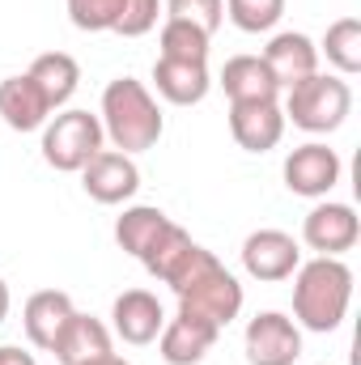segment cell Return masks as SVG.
Listing matches in <instances>:
<instances>
[{
  "instance_id": "28",
  "label": "cell",
  "mask_w": 361,
  "mask_h": 365,
  "mask_svg": "<svg viewBox=\"0 0 361 365\" xmlns=\"http://www.w3.org/2000/svg\"><path fill=\"white\" fill-rule=\"evenodd\" d=\"M158 17H162V0H123L119 21H115V34L141 38V34H149L158 26Z\"/></svg>"
},
{
  "instance_id": "30",
  "label": "cell",
  "mask_w": 361,
  "mask_h": 365,
  "mask_svg": "<svg viewBox=\"0 0 361 365\" xmlns=\"http://www.w3.org/2000/svg\"><path fill=\"white\" fill-rule=\"evenodd\" d=\"M81 365H128L119 353H102V357H93V361H81Z\"/></svg>"
},
{
  "instance_id": "14",
  "label": "cell",
  "mask_w": 361,
  "mask_h": 365,
  "mask_svg": "<svg viewBox=\"0 0 361 365\" xmlns=\"http://www.w3.org/2000/svg\"><path fill=\"white\" fill-rule=\"evenodd\" d=\"M111 319H115V336L132 349L141 344H153L166 327V314H162V302L149 293V289H128L115 297L111 306Z\"/></svg>"
},
{
  "instance_id": "11",
  "label": "cell",
  "mask_w": 361,
  "mask_h": 365,
  "mask_svg": "<svg viewBox=\"0 0 361 365\" xmlns=\"http://www.w3.org/2000/svg\"><path fill=\"white\" fill-rule=\"evenodd\" d=\"M298 264H302V251H298L293 234H285V230H255L243 242V268L251 280H264V284L289 280L298 272Z\"/></svg>"
},
{
  "instance_id": "3",
  "label": "cell",
  "mask_w": 361,
  "mask_h": 365,
  "mask_svg": "<svg viewBox=\"0 0 361 365\" xmlns=\"http://www.w3.org/2000/svg\"><path fill=\"white\" fill-rule=\"evenodd\" d=\"M353 110V90L345 77H327L315 73L306 81H298L285 98V123L302 128V132H336Z\"/></svg>"
},
{
  "instance_id": "10",
  "label": "cell",
  "mask_w": 361,
  "mask_h": 365,
  "mask_svg": "<svg viewBox=\"0 0 361 365\" xmlns=\"http://www.w3.org/2000/svg\"><path fill=\"white\" fill-rule=\"evenodd\" d=\"M81 187L98 204H123L141 191V166L119 149H98L81 166Z\"/></svg>"
},
{
  "instance_id": "9",
  "label": "cell",
  "mask_w": 361,
  "mask_h": 365,
  "mask_svg": "<svg viewBox=\"0 0 361 365\" xmlns=\"http://www.w3.org/2000/svg\"><path fill=\"white\" fill-rule=\"evenodd\" d=\"M285 187L293 191V195H306V200H323L340 175H345V166H340V153L336 149H327V145H319V140H310V145H298L289 158H285Z\"/></svg>"
},
{
  "instance_id": "5",
  "label": "cell",
  "mask_w": 361,
  "mask_h": 365,
  "mask_svg": "<svg viewBox=\"0 0 361 365\" xmlns=\"http://www.w3.org/2000/svg\"><path fill=\"white\" fill-rule=\"evenodd\" d=\"M175 297H179V314H191V319H200V323H208L217 331H225L238 319V310H243V284H238V276L225 272L217 259L204 272L191 276Z\"/></svg>"
},
{
  "instance_id": "25",
  "label": "cell",
  "mask_w": 361,
  "mask_h": 365,
  "mask_svg": "<svg viewBox=\"0 0 361 365\" xmlns=\"http://www.w3.org/2000/svg\"><path fill=\"white\" fill-rule=\"evenodd\" d=\"M225 17L243 34H268L285 17V0H225Z\"/></svg>"
},
{
  "instance_id": "27",
  "label": "cell",
  "mask_w": 361,
  "mask_h": 365,
  "mask_svg": "<svg viewBox=\"0 0 361 365\" xmlns=\"http://www.w3.org/2000/svg\"><path fill=\"white\" fill-rule=\"evenodd\" d=\"M123 0H68V17L77 30L98 34V30H115Z\"/></svg>"
},
{
  "instance_id": "13",
  "label": "cell",
  "mask_w": 361,
  "mask_h": 365,
  "mask_svg": "<svg viewBox=\"0 0 361 365\" xmlns=\"http://www.w3.org/2000/svg\"><path fill=\"white\" fill-rule=\"evenodd\" d=\"M230 136L247 153H268L285 136L280 102H230Z\"/></svg>"
},
{
  "instance_id": "31",
  "label": "cell",
  "mask_w": 361,
  "mask_h": 365,
  "mask_svg": "<svg viewBox=\"0 0 361 365\" xmlns=\"http://www.w3.org/2000/svg\"><path fill=\"white\" fill-rule=\"evenodd\" d=\"M9 302H13V297H9V284L0 280V323H4V314H9Z\"/></svg>"
},
{
  "instance_id": "1",
  "label": "cell",
  "mask_w": 361,
  "mask_h": 365,
  "mask_svg": "<svg viewBox=\"0 0 361 365\" xmlns=\"http://www.w3.org/2000/svg\"><path fill=\"white\" fill-rule=\"evenodd\" d=\"M98 123H102V136L119 153H128V158L153 149L162 140V132H166L158 98L136 77H115L102 90V115H98Z\"/></svg>"
},
{
  "instance_id": "18",
  "label": "cell",
  "mask_w": 361,
  "mask_h": 365,
  "mask_svg": "<svg viewBox=\"0 0 361 365\" xmlns=\"http://www.w3.org/2000/svg\"><path fill=\"white\" fill-rule=\"evenodd\" d=\"M153 86H158V93H162L166 102H175V106H195V102H204V98H208L213 77H208V68H204V64L158 56V64H153Z\"/></svg>"
},
{
  "instance_id": "8",
  "label": "cell",
  "mask_w": 361,
  "mask_h": 365,
  "mask_svg": "<svg viewBox=\"0 0 361 365\" xmlns=\"http://www.w3.org/2000/svg\"><path fill=\"white\" fill-rule=\"evenodd\" d=\"M361 238V221L353 212V204H336V200H323L306 212L302 221V242L319 255H332L340 259L345 251H353Z\"/></svg>"
},
{
  "instance_id": "7",
  "label": "cell",
  "mask_w": 361,
  "mask_h": 365,
  "mask_svg": "<svg viewBox=\"0 0 361 365\" xmlns=\"http://www.w3.org/2000/svg\"><path fill=\"white\" fill-rule=\"evenodd\" d=\"M243 349L251 365H293L302 357V327L280 310H260L247 323Z\"/></svg>"
},
{
  "instance_id": "6",
  "label": "cell",
  "mask_w": 361,
  "mask_h": 365,
  "mask_svg": "<svg viewBox=\"0 0 361 365\" xmlns=\"http://www.w3.org/2000/svg\"><path fill=\"white\" fill-rule=\"evenodd\" d=\"M213 259H217L213 251H204L200 242H191V234L171 221V230L153 242V251H149L141 264H145V272L153 276V280H162V284H171V289L179 293L183 284L195 272H204Z\"/></svg>"
},
{
  "instance_id": "2",
  "label": "cell",
  "mask_w": 361,
  "mask_h": 365,
  "mask_svg": "<svg viewBox=\"0 0 361 365\" xmlns=\"http://www.w3.org/2000/svg\"><path fill=\"white\" fill-rule=\"evenodd\" d=\"M353 302V268L332 255H315L293 272V319L306 331H336Z\"/></svg>"
},
{
  "instance_id": "22",
  "label": "cell",
  "mask_w": 361,
  "mask_h": 365,
  "mask_svg": "<svg viewBox=\"0 0 361 365\" xmlns=\"http://www.w3.org/2000/svg\"><path fill=\"white\" fill-rule=\"evenodd\" d=\"M166 230H171V217H166L162 208H153V204H132V208H123V217L115 221V242H119V251H128L132 259H145V255L153 251V242H158Z\"/></svg>"
},
{
  "instance_id": "19",
  "label": "cell",
  "mask_w": 361,
  "mask_h": 365,
  "mask_svg": "<svg viewBox=\"0 0 361 365\" xmlns=\"http://www.w3.org/2000/svg\"><path fill=\"white\" fill-rule=\"evenodd\" d=\"M51 353H56V361H60V365L93 361V357L111 353V331H106V323H102V319L73 310V319L64 323V331H60V340H56V349H51Z\"/></svg>"
},
{
  "instance_id": "29",
  "label": "cell",
  "mask_w": 361,
  "mask_h": 365,
  "mask_svg": "<svg viewBox=\"0 0 361 365\" xmlns=\"http://www.w3.org/2000/svg\"><path fill=\"white\" fill-rule=\"evenodd\" d=\"M0 365H39L30 353H21L17 344H0Z\"/></svg>"
},
{
  "instance_id": "4",
  "label": "cell",
  "mask_w": 361,
  "mask_h": 365,
  "mask_svg": "<svg viewBox=\"0 0 361 365\" xmlns=\"http://www.w3.org/2000/svg\"><path fill=\"white\" fill-rule=\"evenodd\" d=\"M102 123L90 110H60L43 123V162L60 175H81V166L102 149Z\"/></svg>"
},
{
  "instance_id": "20",
  "label": "cell",
  "mask_w": 361,
  "mask_h": 365,
  "mask_svg": "<svg viewBox=\"0 0 361 365\" xmlns=\"http://www.w3.org/2000/svg\"><path fill=\"white\" fill-rule=\"evenodd\" d=\"M221 90L230 102H276L280 86L272 81L268 64L260 56H230L221 68Z\"/></svg>"
},
{
  "instance_id": "26",
  "label": "cell",
  "mask_w": 361,
  "mask_h": 365,
  "mask_svg": "<svg viewBox=\"0 0 361 365\" xmlns=\"http://www.w3.org/2000/svg\"><path fill=\"white\" fill-rule=\"evenodd\" d=\"M166 17L187 21V26H195L213 38L217 26L225 21V0H166Z\"/></svg>"
},
{
  "instance_id": "12",
  "label": "cell",
  "mask_w": 361,
  "mask_h": 365,
  "mask_svg": "<svg viewBox=\"0 0 361 365\" xmlns=\"http://www.w3.org/2000/svg\"><path fill=\"white\" fill-rule=\"evenodd\" d=\"M260 60L268 64L272 81L280 90H293L298 81H306V77L319 73V43L306 38L302 30H280V34L268 38V47H264Z\"/></svg>"
},
{
  "instance_id": "17",
  "label": "cell",
  "mask_w": 361,
  "mask_h": 365,
  "mask_svg": "<svg viewBox=\"0 0 361 365\" xmlns=\"http://www.w3.org/2000/svg\"><path fill=\"white\" fill-rule=\"evenodd\" d=\"M0 119H4L13 132H39V128L51 119L47 98L39 93V86H34L26 73L0 81Z\"/></svg>"
},
{
  "instance_id": "24",
  "label": "cell",
  "mask_w": 361,
  "mask_h": 365,
  "mask_svg": "<svg viewBox=\"0 0 361 365\" xmlns=\"http://www.w3.org/2000/svg\"><path fill=\"white\" fill-rule=\"evenodd\" d=\"M158 43H162V56H166V60H191V64H204V60H208V43H213V38H208L204 30L187 26V21L166 17V26H162Z\"/></svg>"
},
{
  "instance_id": "16",
  "label": "cell",
  "mask_w": 361,
  "mask_h": 365,
  "mask_svg": "<svg viewBox=\"0 0 361 365\" xmlns=\"http://www.w3.org/2000/svg\"><path fill=\"white\" fill-rule=\"evenodd\" d=\"M217 336H221L217 327H208L191 314H175V319H166V327L158 336V353L166 365H200L213 353Z\"/></svg>"
},
{
  "instance_id": "23",
  "label": "cell",
  "mask_w": 361,
  "mask_h": 365,
  "mask_svg": "<svg viewBox=\"0 0 361 365\" xmlns=\"http://www.w3.org/2000/svg\"><path fill=\"white\" fill-rule=\"evenodd\" d=\"M319 56H327V64H332L340 77L361 73V21L357 17L332 21L327 34H323V43H319Z\"/></svg>"
},
{
  "instance_id": "21",
  "label": "cell",
  "mask_w": 361,
  "mask_h": 365,
  "mask_svg": "<svg viewBox=\"0 0 361 365\" xmlns=\"http://www.w3.org/2000/svg\"><path fill=\"white\" fill-rule=\"evenodd\" d=\"M26 77L39 86V93L47 98L51 110H60V106L77 93V86H81V64H77L68 51H43V56L26 68Z\"/></svg>"
},
{
  "instance_id": "15",
  "label": "cell",
  "mask_w": 361,
  "mask_h": 365,
  "mask_svg": "<svg viewBox=\"0 0 361 365\" xmlns=\"http://www.w3.org/2000/svg\"><path fill=\"white\" fill-rule=\"evenodd\" d=\"M73 297L64 293V289H39L30 302H26V310H21V327H26V340L34 344V349H43V353H51L56 349V340H60V331H64V323L73 319Z\"/></svg>"
}]
</instances>
